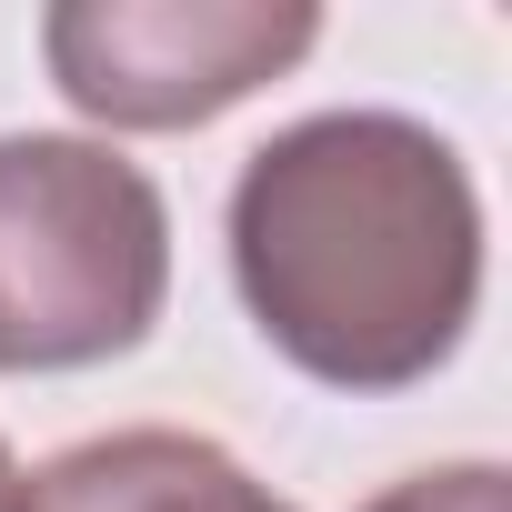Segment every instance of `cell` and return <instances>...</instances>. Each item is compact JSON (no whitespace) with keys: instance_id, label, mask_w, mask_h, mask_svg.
Here are the masks:
<instances>
[{"instance_id":"cell-6","label":"cell","mask_w":512,"mask_h":512,"mask_svg":"<svg viewBox=\"0 0 512 512\" xmlns=\"http://www.w3.org/2000/svg\"><path fill=\"white\" fill-rule=\"evenodd\" d=\"M0 512H21V472H11V442H0Z\"/></svg>"},{"instance_id":"cell-3","label":"cell","mask_w":512,"mask_h":512,"mask_svg":"<svg viewBox=\"0 0 512 512\" xmlns=\"http://www.w3.org/2000/svg\"><path fill=\"white\" fill-rule=\"evenodd\" d=\"M312 41L322 11L302 0H61L41 21L61 101L111 131H191L282 81Z\"/></svg>"},{"instance_id":"cell-5","label":"cell","mask_w":512,"mask_h":512,"mask_svg":"<svg viewBox=\"0 0 512 512\" xmlns=\"http://www.w3.org/2000/svg\"><path fill=\"white\" fill-rule=\"evenodd\" d=\"M362 512H512V492H502V472H492V462H442V472L392 482V492H382V502H362Z\"/></svg>"},{"instance_id":"cell-1","label":"cell","mask_w":512,"mask_h":512,"mask_svg":"<svg viewBox=\"0 0 512 512\" xmlns=\"http://www.w3.org/2000/svg\"><path fill=\"white\" fill-rule=\"evenodd\" d=\"M231 282L262 342L332 392L432 382L482 302V201L442 131L312 111L231 181Z\"/></svg>"},{"instance_id":"cell-2","label":"cell","mask_w":512,"mask_h":512,"mask_svg":"<svg viewBox=\"0 0 512 512\" xmlns=\"http://www.w3.org/2000/svg\"><path fill=\"white\" fill-rule=\"evenodd\" d=\"M171 292V211L141 161L61 131L0 141V372L131 352Z\"/></svg>"},{"instance_id":"cell-4","label":"cell","mask_w":512,"mask_h":512,"mask_svg":"<svg viewBox=\"0 0 512 512\" xmlns=\"http://www.w3.org/2000/svg\"><path fill=\"white\" fill-rule=\"evenodd\" d=\"M21 512H292L201 432H101L21 482Z\"/></svg>"}]
</instances>
